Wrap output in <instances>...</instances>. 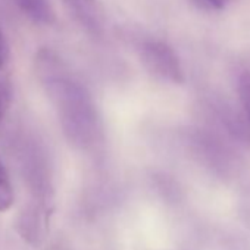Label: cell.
I'll list each match as a JSON object with an SVG mask.
<instances>
[{
	"label": "cell",
	"instance_id": "7",
	"mask_svg": "<svg viewBox=\"0 0 250 250\" xmlns=\"http://www.w3.org/2000/svg\"><path fill=\"white\" fill-rule=\"evenodd\" d=\"M231 2L234 0H193V3L202 9V11H208V12H218L225 9Z\"/></svg>",
	"mask_w": 250,
	"mask_h": 250
},
{
	"label": "cell",
	"instance_id": "2",
	"mask_svg": "<svg viewBox=\"0 0 250 250\" xmlns=\"http://www.w3.org/2000/svg\"><path fill=\"white\" fill-rule=\"evenodd\" d=\"M143 66L156 78L183 84L184 71L175 50L161 40H145L139 47Z\"/></svg>",
	"mask_w": 250,
	"mask_h": 250
},
{
	"label": "cell",
	"instance_id": "6",
	"mask_svg": "<svg viewBox=\"0 0 250 250\" xmlns=\"http://www.w3.org/2000/svg\"><path fill=\"white\" fill-rule=\"evenodd\" d=\"M237 90L241 102V107L244 110L246 119L250 125V72H241L237 83Z\"/></svg>",
	"mask_w": 250,
	"mask_h": 250
},
{
	"label": "cell",
	"instance_id": "3",
	"mask_svg": "<svg viewBox=\"0 0 250 250\" xmlns=\"http://www.w3.org/2000/svg\"><path fill=\"white\" fill-rule=\"evenodd\" d=\"M74 20L91 34H100L106 24L104 11L97 0H65Z\"/></svg>",
	"mask_w": 250,
	"mask_h": 250
},
{
	"label": "cell",
	"instance_id": "9",
	"mask_svg": "<svg viewBox=\"0 0 250 250\" xmlns=\"http://www.w3.org/2000/svg\"><path fill=\"white\" fill-rule=\"evenodd\" d=\"M0 104H5V103H3V97H2V94H0Z\"/></svg>",
	"mask_w": 250,
	"mask_h": 250
},
{
	"label": "cell",
	"instance_id": "4",
	"mask_svg": "<svg viewBox=\"0 0 250 250\" xmlns=\"http://www.w3.org/2000/svg\"><path fill=\"white\" fill-rule=\"evenodd\" d=\"M18 9L33 22L40 25H52L56 20L50 0H12Z\"/></svg>",
	"mask_w": 250,
	"mask_h": 250
},
{
	"label": "cell",
	"instance_id": "8",
	"mask_svg": "<svg viewBox=\"0 0 250 250\" xmlns=\"http://www.w3.org/2000/svg\"><path fill=\"white\" fill-rule=\"evenodd\" d=\"M3 107H5V104H0V118L3 115Z\"/></svg>",
	"mask_w": 250,
	"mask_h": 250
},
{
	"label": "cell",
	"instance_id": "1",
	"mask_svg": "<svg viewBox=\"0 0 250 250\" xmlns=\"http://www.w3.org/2000/svg\"><path fill=\"white\" fill-rule=\"evenodd\" d=\"M47 94L55 104L61 127L71 145L87 149L100 137V121L96 104L87 88L66 77H50Z\"/></svg>",
	"mask_w": 250,
	"mask_h": 250
},
{
	"label": "cell",
	"instance_id": "5",
	"mask_svg": "<svg viewBox=\"0 0 250 250\" xmlns=\"http://www.w3.org/2000/svg\"><path fill=\"white\" fill-rule=\"evenodd\" d=\"M14 205V188L9 180L8 169L0 159V212H6Z\"/></svg>",
	"mask_w": 250,
	"mask_h": 250
}]
</instances>
